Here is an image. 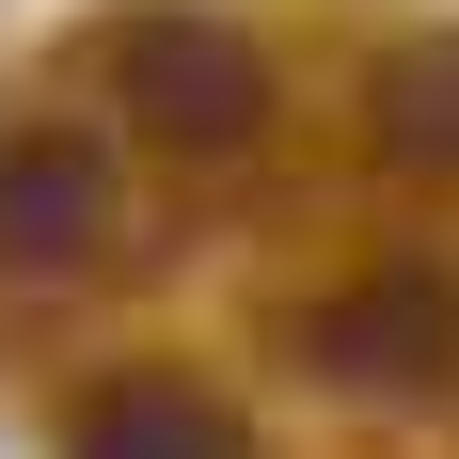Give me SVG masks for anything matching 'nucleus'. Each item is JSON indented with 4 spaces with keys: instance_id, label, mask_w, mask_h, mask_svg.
Wrapping results in <instances>:
<instances>
[{
    "instance_id": "f257e3e1",
    "label": "nucleus",
    "mask_w": 459,
    "mask_h": 459,
    "mask_svg": "<svg viewBox=\"0 0 459 459\" xmlns=\"http://www.w3.org/2000/svg\"><path fill=\"white\" fill-rule=\"evenodd\" d=\"M111 95H127L159 143H190V159H222V143L270 127V64H254V32L238 16H190V0H143V16H111Z\"/></svg>"
},
{
    "instance_id": "f03ea898",
    "label": "nucleus",
    "mask_w": 459,
    "mask_h": 459,
    "mask_svg": "<svg viewBox=\"0 0 459 459\" xmlns=\"http://www.w3.org/2000/svg\"><path fill=\"white\" fill-rule=\"evenodd\" d=\"M333 380H396V396H428V380H459V285L444 270H365L349 301H317V333H301Z\"/></svg>"
},
{
    "instance_id": "39448f33",
    "label": "nucleus",
    "mask_w": 459,
    "mask_h": 459,
    "mask_svg": "<svg viewBox=\"0 0 459 459\" xmlns=\"http://www.w3.org/2000/svg\"><path fill=\"white\" fill-rule=\"evenodd\" d=\"M80 459H238V428L175 380H127V396H95L80 412Z\"/></svg>"
},
{
    "instance_id": "20e7f679",
    "label": "nucleus",
    "mask_w": 459,
    "mask_h": 459,
    "mask_svg": "<svg viewBox=\"0 0 459 459\" xmlns=\"http://www.w3.org/2000/svg\"><path fill=\"white\" fill-rule=\"evenodd\" d=\"M380 159H412V175H459V32H412V48H380Z\"/></svg>"
},
{
    "instance_id": "7ed1b4c3",
    "label": "nucleus",
    "mask_w": 459,
    "mask_h": 459,
    "mask_svg": "<svg viewBox=\"0 0 459 459\" xmlns=\"http://www.w3.org/2000/svg\"><path fill=\"white\" fill-rule=\"evenodd\" d=\"M95 238H111V159H95L80 127L0 143V254H16V270H80Z\"/></svg>"
}]
</instances>
